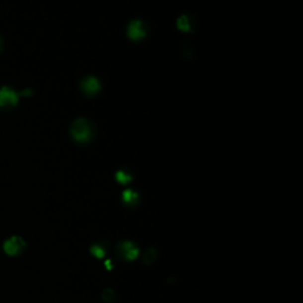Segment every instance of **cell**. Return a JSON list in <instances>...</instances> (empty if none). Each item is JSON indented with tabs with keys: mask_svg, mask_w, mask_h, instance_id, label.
Listing matches in <instances>:
<instances>
[{
	"mask_svg": "<svg viewBox=\"0 0 303 303\" xmlns=\"http://www.w3.org/2000/svg\"><path fill=\"white\" fill-rule=\"evenodd\" d=\"M71 137L77 142H88L92 138V127L90 122L85 119H77L70 127Z\"/></svg>",
	"mask_w": 303,
	"mask_h": 303,
	"instance_id": "1",
	"label": "cell"
},
{
	"mask_svg": "<svg viewBox=\"0 0 303 303\" xmlns=\"http://www.w3.org/2000/svg\"><path fill=\"white\" fill-rule=\"evenodd\" d=\"M127 33H128V37L132 39V41H140V39L144 38L147 33L146 25H145L144 21L141 20L132 21V23L128 25Z\"/></svg>",
	"mask_w": 303,
	"mask_h": 303,
	"instance_id": "2",
	"label": "cell"
},
{
	"mask_svg": "<svg viewBox=\"0 0 303 303\" xmlns=\"http://www.w3.org/2000/svg\"><path fill=\"white\" fill-rule=\"evenodd\" d=\"M25 248V243L24 240L19 237H12L10 239H7L4 244V250L7 255L10 256H15L19 255Z\"/></svg>",
	"mask_w": 303,
	"mask_h": 303,
	"instance_id": "3",
	"label": "cell"
},
{
	"mask_svg": "<svg viewBox=\"0 0 303 303\" xmlns=\"http://www.w3.org/2000/svg\"><path fill=\"white\" fill-rule=\"evenodd\" d=\"M18 103V94L10 88L0 89V107H13Z\"/></svg>",
	"mask_w": 303,
	"mask_h": 303,
	"instance_id": "4",
	"label": "cell"
},
{
	"mask_svg": "<svg viewBox=\"0 0 303 303\" xmlns=\"http://www.w3.org/2000/svg\"><path fill=\"white\" fill-rule=\"evenodd\" d=\"M82 90L88 96H94V95H96L101 90V83L96 77H86L84 81L82 82Z\"/></svg>",
	"mask_w": 303,
	"mask_h": 303,
	"instance_id": "5",
	"label": "cell"
},
{
	"mask_svg": "<svg viewBox=\"0 0 303 303\" xmlns=\"http://www.w3.org/2000/svg\"><path fill=\"white\" fill-rule=\"evenodd\" d=\"M120 250H121L123 257L128 259V261L135 259L139 256V249L133 243H123L122 246H120Z\"/></svg>",
	"mask_w": 303,
	"mask_h": 303,
	"instance_id": "6",
	"label": "cell"
},
{
	"mask_svg": "<svg viewBox=\"0 0 303 303\" xmlns=\"http://www.w3.org/2000/svg\"><path fill=\"white\" fill-rule=\"evenodd\" d=\"M122 199L127 205H134V204L138 202L139 196L138 193L134 192L133 190H126L125 192L122 193Z\"/></svg>",
	"mask_w": 303,
	"mask_h": 303,
	"instance_id": "7",
	"label": "cell"
},
{
	"mask_svg": "<svg viewBox=\"0 0 303 303\" xmlns=\"http://www.w3.org/2000/svg\"><path fill=\"white\" fill-rule=\"evenodd\" d=\"M178 27L181 31H184V32H187V31L191 30V24L190 20H188V18L186 15H182V17L179 18L178 20Z\"/></svg>",
	"mask_w": 303,
	"mask_h": 303,
	"instance_id": "8",
	"label": "cell"
},
{
	"mask_svg": "<svg viewBox=\"0 0 303 303\" xmlns=\"http://www.w3.org/2000/svg\"><path fill=\"white\" fill-rule=\"evenodd\" d=\"M116 180L119 181L120 184H128V182L132 180V175L128 174V173L125 171H119L116 173Z\"/></svg>",
	"mask_w": 303,
	"mask_h": 303,
	"instance_id": "9",
	"label": "cell"
},
{
	"mask_svg": "<svg viewBox=\"0 0 303 303\" xmlns=\"http://www.w3.org/2000/svg\"><path fill=\"white\" fill-rule=\"evenodd\" d=\"M92 252L95 253V256H96V257H103V256L106 255V251H104V250L98 245H95L94 248H92Z\"/></svg>",
	"mask_w": 303,
	"mask_h": 303,
	"instance_id": "10",
	"label": "cell"
},
{
	"mask_svg": "<svg viewBox=\"0 0 303 303\" xmlns=\"http://www.w3.org/2000/svg\"><path fill=\"white\" fill-rule=\"evenodd\" d=\"M2 50H4V41H2V38L0 37V54H1Z\"/></svg>",
	"mask_w": 303,
	"mask_h": 303,
	"instance_id": "11",
	"label": "cell"
}]
</instances>
